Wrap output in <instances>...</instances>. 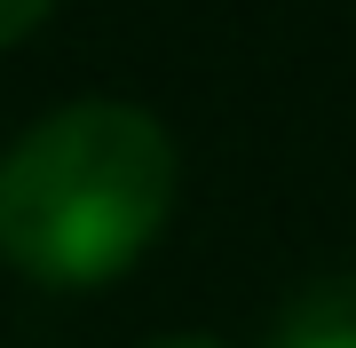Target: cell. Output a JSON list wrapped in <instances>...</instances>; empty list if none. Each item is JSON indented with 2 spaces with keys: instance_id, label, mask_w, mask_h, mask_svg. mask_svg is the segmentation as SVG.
I'll return each instance as SVG.
<instances>
[{
  "instance_id": "cell-2",
  "label": "cell",
  "mask_w": 356,
  "mask_h": 348,
  "mask_svg": "<svg viewBox=\"0 0 356 348\" xmlns=\"http://www.w3.org/2000/svg\"><path fill=\"white\" fill-rule=\"evenodd\" d=\"M269 348H356V270L348 277H317L277 317Z\"/></svg>"
},
{
  "instance_id": "cell-1",
  "label": "cell",
  "mask_w": 356,
  "mask_h": 348,
  "mask_svg": "<svg viewBox=\"0 0 356 348\" xmlns=\"http://www.w3.org/2000/svg\"><path fill=\"white\" fill-rule=\"evenodd\" d=\"M175 214V135L143 103L88 95L0 151V261L48 293L127 277Z\"/></svg>"
},
{
  "instance_id": "cell-3",
  "label": "cell",
  "mask_w": 356,
  "mask_h": 348,
  "mask_svg": "<svg viewBox=\"0 0 356 348\" xmlns=\"http://www.w3.org/2000/svg\"><path fill=\"white\" fill-rule=\"evenodd\" d=\"M48 8H56V0H0V48H16V40H24Z\"/></svg>"
},
{
  "instance_id": "cell-4",
  "label": "cell",
  "mask_w": 356,
  "mask_h": 348,
  "mask_svg": "<svg viewBox=\"0 0 356 348\" xmlns=\"http://www.w3.org/2000/svg\"><path fill=\"white\" fill-rule=\"evenodd\" d=\"M143 348H222V340H206V333H159V340H143Z\"/></svg>"
}]
</instances>
